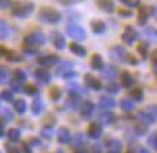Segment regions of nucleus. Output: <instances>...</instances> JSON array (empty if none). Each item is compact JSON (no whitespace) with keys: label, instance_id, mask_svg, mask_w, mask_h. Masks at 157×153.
Returning <instances> with one entry per match:
<instances>
[{"label":"nucleus","instance_id":"20e7f679","mask_svg":"<svg viewBox=\"0 0 157 153\" xmlns=\"http://www.w3.org/2000/svg\"><path fill=\"white\" fill-rule=\"evenodd\" d=\"M121 81H123L124 87H130L133 84V78H131V75H130L128 72H123L121 74Z\"/></svg>","mask_w":157,"mask_h":153},{"label":"nucleus","instance_id":"0eeeda50","mask_svg":"<svg viewBox=\"0 0 157 153\" xmlns=\"http://www.w3.org/2000/svg\"><path fill=\"white\" fill-rule=\"evenodd\" d=\"M71 51L72 52H75L76 55H84V53H85V49L81 48V46H79V45H76V43H72L71 45Z\"/></svg>","mask_w":157,"mask_h":153},{"label":"nucleus","instance_id":"6e6552de","mask_svg":"<svg viewBox=\"0 0 157 153\" xmlns=\"http://www.w3.org/2000/svg\"><path fill=\"white\" fill-rule=\"evenodd\" d=\"M92 29H94V32H102L104 30V23L102 22H94L92 23Z\"/></svg>","mask_w":157,"mask_h":153},{"label":"nucleus","instance_id":"4468645a","mask_svg":"<svg viewBox=\"0 0 157 153\" xmlns=\"http://www.w3.org/2000/svg\"><path fill=\"white\" fill-rule=\"evenodd\" d=\"M101 103H102L105 107H113V105H114V101L111 100V98H102Z\"/></svg>","mask_w":157,"mask_h":153},{"label":"nucleus","instance_id":"6ab92c4d","mask_svg":"<svg viewBox=\"0 0 157 153\" xmlns=\"http://www.w3.org/2000/svg\"><path fill=\"white\" fill-rule=\"evenodd\" d=\"M156 143H157V137H156Z\"/></svg>","mask_w":157,"mask_h":153},{"label":"nucleus","instance_id":"f3484780","mask_svg":"<svg viewBox=\"0 0 157 153\" xmlns=\"http://www.w3.org/2000/svg\"><path fill=\"white\" fill-rule=\"evenodd\" d=\"M52 98H53V100L59 98V90H58V88H53V90H52Z\"/></svg>","mask_w":157,"mask_h":153},{"label":"nucleus","instance_id":"2eb2a0df","mask_svg":"<svg viewBox=\"0 0 157 153\" xmlns=\"http://www.w3.org/2000/svg\"><path fill=\"white\" fill-rule=\"evenodd\" d=\"M100 7H102L105 10H113V3H102V2H100Z\"/></svg>","mask_w":157,"mask_h":153},{"label":"nucleus","instance_id":"39448f33","mask_svg":"<svg viewBox=\"0 0 157 153\" xmlns=\"http://www.w3.org/2000/svg\"><path fill=\"white\" fill-rule=\"evenodd\" d=\"M90 136H92V137H98L101 134V129H100V126H97V124H91L90 126Z\"/></svg>","mask_w":157,"mask_h":153},{"label":"nucleus","instance_id":"dca6fc26","mask_svg":"<svg viewBox=\"0 0 157 153\" xmlns=\"http://www.w3.org/2000/svg\"><path fill=\"white\" fill-rule=\"evenodd\" d=\"M69 140V134H68V131H61V142H68Z\"/></svg>","mask_w":157,"mask_h":153},{"label":"nucleus","instance_id":"ddd939ff","mask_svg":"<svg viewBox=\"0 0 157 153\" xmlns=\"http://www.w3.org/2000/svg\"><path fill=\"white\" fill-rule=\"evenodd\" d=\"M138 52L141 53V55H146L147 53V45L146 43H140L138 45Z\"/></svg>","mask_w":157,"mask_h":153},{"label":"nucleus","instance_id":"a211bd4d","mask_svg":"<svg viewBox=\"0 0 157 153\" xmlns=\"http://www.w3.org/2000/svg\"><path fill=\"white\" fill-rule=\"evenodd\" d=\"M137 133H146V127L144 126H137Z\"/></svg>","mask_w":157,"mask_h":153},{"label":"nucleus","instance_id":"1a4fd4ad","mask_svg":"<svg viewBox=\"0 0 157 153\" xmlns=\"http://www.w3.org/2000/svg\"><path fill=\"white\" fill-rule=\"evenodd\" d=\"M131 97H133L134 100L140 101L141 98H143V94H141V91H140V90H133V91H131Z\"/></svg>","mask_w":157,"mask_h":153},{"label":"nucleus","instance_id":"9b49d317","mask_svg":"<svg viewBox=\"0 0 157 153\" xmlns=\"http://www.w3.org/2000/svg\"><path fill=\"white\" fill-rule=\"evenodd\" d=\"M91 110H92V104H91V103H86V104L84 105V110H82V113H84V116H88L91 113Z\"/></svg>","mask_w":157,"mask_h":153},{"label":"nucleus","instance_id":"f03ea898","mask_svg":"<svg viewBox=\"0 0 157 153\" xmlns=\"http://www.w3.org/2000/svg\"><path fill=\"white\" fill-rule=\"evenodd\" d=\"M85 82L88 84V85L91 87V88H95V90H98V88H101V84L100 81L97 80V78H94L92 75H85Z\"/></svg>","mask_w":157,"mask_h":153},{"label":"nucleus","instance_id":"423d86ee","mask_svg":"<svg viewBox=\"0 0 157 153\" xmlns=\"http://www.w3.org/2000/svg\"><path fill=\"white\" fill-rule=\"evenodd\" d=\"M91 65H92L94 68H101V67H102V59H101L100 55H94V57H92Z\"/></svg>","mask_w":157,"mask_h":153},{"label":"nucleus","instance_id":"9d476101","mask_svg":"<svg viewBox=\"0 0 157 153\" xmlns=\"http://www.w3.org/2000/svg\"><path fill=\"white\" fill-rule=\"evenodd\" d=\"M151 10H153L151 7H143V9L140 10V13H141V19H146L148 14H151V13H150Z\"/></svg>","mask_w":157,"mask_h":153},{"label":"nucleus","instance_id":"f8f14e48","mask_svg":"<svg viewBox=\"0 0 157 153\" xmlns=\"http://www.w3.org/2000/svg\"><path fill=\"white\" fill-rule=\"evenodd\" d=\"M121 105H123L124 110H131V108H133V104H131L128 100H123L121 101Z\"/></svg>","mask_w":157,"mask_h":153},{"label":"nucleus","instance_id":"7ed1b4c3","mask_svg":"<svg viewBox=\"0 0 157 153\" xmlns=\"http://www.w3.org/2000/svg\"><path fill=\"white\" fill-rule=\"evenodd\" d=\"M136 36H137V35H136V32H134L131 28H128L127 30H125V33L123 35V39H124V41H125L127 43H131L134 39H136Z\"/></svg>","mask_w":157,"mask_h":153},{"label":"nucleus","instance_id":"f257e3e1","mask_svg":"<svg viewBox=\"0 0 157 153\" xmlns=\"http://www.w3.org/2000/svg\"><path fill=\"white\" fill-rule=\"evenodd\" d=\"M68 32H69L71 36H74V38H78V39L85 38V32H84L81 28H78V26H71V28L68 29Z\"/></svg>","mask_w":157,"mask_h":153}]
</instances>
